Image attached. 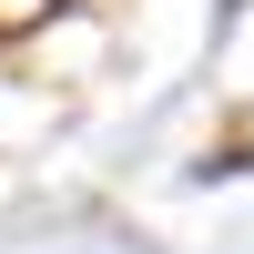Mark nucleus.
Instances as JSON below:
<instances>
[{
  "label": "nucleus",
  "mask_w": 254,
  "mask_h": 254,
  "mask_svg": "<svg viewBox=\"0 0 254 254\" xmlns=\"http://www.w3.org/2000/svg\"><path fill=\"white\" fill-rule=\"evenodd\" d=\"M61 0H0V41H20V31H41Z\"/></svg>",
  "instance_id": "obj_1"
}]
</instances>
